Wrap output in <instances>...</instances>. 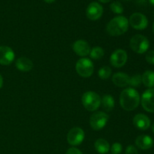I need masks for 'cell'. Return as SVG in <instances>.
Wrapping results in <instances>:
<instances>
[{
	"label": "cell",
	"instance_id": "obj_23",
	"mask_svg": "<svg viewBox=\"0 0 154 154\" xmlns=\"http://www.w3.org/2000/svg\"><path fill=\"white\" fill-rule=\"evenodd\" d=\"M110 9L111 10V11H113L115 14H123V6L122 5L121 3L117 1L113 2L110 5Z\"/></svg>",
	"mask_w": 154,
	"mask_h": 154
},
{
	"label": "cell",
	"instance_id": "obj_31",
	"mask_svg": "<svg viewBox=\"0 0 154 154\" xmlns=\"http://www.w3.org/2000/svg\"><path fill=\"white\" fill-rule=\"evenodd\" d=\"M99 2H101L102 3H107V2H111V0H99Z\"/></svg>",
	"mask_w": 154,
	"mask_h": 154
},
{
	"label": "cell",
	"instance_id": "obj_11",
	"mask_svg": "<svg viewBox=\"0 0 154 154\" xmlns=\"http://www.w3.org/2000/svg\"><path fill=\"white\" fill-rule=\"evenodd\" d=\"M103 14V8L99 3L96 2H93L87 6L86 14L88 19L91 20H97Z\"/></svg>",
	"mask_w": 154,
	"mask_h": 154
},
{
	"label": "cell",
	"instance_id": "obj_1",
	"mask_svg": "<svg viewBox=\"0 0 154 154\" xmlns=\"http://www.w3.org/2000/svg\"><path fill=\"white\" fill-rule=\"evenodd\" d=\"M120 103L123 109L131 111L138 108L140 103V96L133 88H126L122 91L120 96Z\"/></svg>",
	"mask_w": 154,
	"mask_h": 154
},
{
	"label": "cell",
	"instance_id": "obj_4",
	"mask_svg": "<svg viewBox=\"0 0 154 154\" xmlns=\"http://www.w3.org/2000/svg\"><path fill=\"white\" fill-rule=\"evenodd\" d=\"M129 46L134 52L138 54H142L147 51L150 47V42L145 36L138 34L131 38Z\"/></svg>",
	"mask_w": 154,
	"mask_h": 154
},
{
	"label": "cell",
	"instance_id": "obj_20",
	"mask_svg": "<svg viewBox=\"0 0 154 154\" xmlns=\"http://www.w3.org/2000/svg\"><path fill=\"white\" fill-rule=\"evenodd\" d=\"M141 81L145 87L152 88L154 87V72L152 70H147L141 75Z\"/></svg>",
	"mask_w": 154,
	"mask_h": 154
},
{
	"label": "cell",
	"instance_id": "obj_14",
	"mask_svg": "<svg viewBox=\"0 0 154 154\" xmlns=\"http://www.w3.org/2000/svg\"><path fill=\"white\" fill-rule=\"evenodd\" d=\"M133 124L140 130H147L150 126V120L144 114H138L134 117Z\"/></svg>",
	"mask_w": 154,
	"mask_h": 154
},
{
	"label": "cell",
	"instance_id": "obj_16",
	"mask_svg": "<svg viewBox=\"0 0 154 154\" xmlns=\"http://www.w3.org/2000/svg\"><path fill=\"white\" fill-rule=\"evenodd\" d=\"M129 79L130 77L123 72H117L112 77L113 83L119 87H125L129 85Z\"/></svg>",
	"mask_w": 154,
	"mask_h": 154
},
{
	"label": "cell",
	"instance_id": "obj_34",
	"mask_svg": "<svg viewBox=\"0 0 154 154\" xmlns=\"http://www.w3.org/2000/svg\"><path fill=\"white\" fill-rule=\"evenodd\" d=\"M153 29V32L154 34V22H153V29Z\"/></svg>",
	"mask_w": 154,
	"mask_h": 154
},
{
	"label": "cell",
	"instance_id": "obj_18",
	"mask_svg": "<svg viewBox=\"0 0 154 154\" xmlns=\"http://www.w3.org/2000/svg\"><path fill=\"white\" fill-rule=\"evenodd\" d=\"M95 149L100 154H106L110 150V144L104 138H99L94 144Z\"/></svg>",
	"mask_w": 154,
	"mask_h": 154
},
{
	"label": "cell",
	"instance_id": "obj_24",
	"mask_svg": "<svg viewBox=\"0 0 154 154\" xmlns=\"http://www.w3.org/2000/svg\"><path fill=\"white\" fill-rule=\"evenodd\" d=\"M142 83L141 81V75H135L132 77H131L129 79V85L132 87H138L141 85Z\"/></svg>",
	"mask_w": 154,
	"mask_h": 154
},
{
	"label": "cell",
	"instance_id": "obj_21",
	"mask_svg": "<svg viewBox=\"0 0 154 154\" xmlns=\"http://www.w3.org/2000/svg\"><path fill=\"white\" fill-rule=\"evenodd\" d=\"M105 55V52H104V50L102 49L101 47H94L93 49L90 51V56L92 59L95 60H99L100 59H102V57Z\"/></svg>",
	"mask_w": 154,
	"mask_h": 154
},
{
	"label": "cell",
	"instance_id": "obj_13",
	"mask_svg": "<svg viewBox=\"0 0 154 154\" xmlns=\"http://www.w3.org/2000/svg\"><path fill=\"white\" fill-rule=\"evenodd\" d=\"M73 50L77 55L84 57L90 55L91 48L85 40L80 39L73 44Z\"/></svg>",
	"mask_w": 154,
	"mask_h": 154
},
{
	"label": "cell",
	"instance_id": "obj_32",
	"mask_svg": "<svg viewBox=\"0 0 154 154\" xmlns=\"http://www.w3.org/2000/svg\"><path fill=\"white\" fill-rule=\"evenodd\" d=\"M149 2H150V4L153 5H154V0H149Z\"/></svg>",
	"mask_w": 154,
	"mask_h": 154
},
{
	"label": "cell",
	"instance_id": "obj_30",
	"mask_svg": "<svg viewBox=\"0 0 154 154\" xmlns=\"http://www.w3.org/2000/svg\"><path fill=\"white\" fill-rule=\"evenodd\" d=\"M44 1H45L46 3H49V4H51V3H53L54 2H55L56 0H44Z\"/></svg>",
	"mask_w": 154,
	"mask_h": 154
},
{
	"label": "cell",
	"instance_id": "obj_25",
	"mask_svg": "<svg viewBox=\"0 0 154 154\" xmlns=\"http://www.w3.org/2000/svg\"><path fill=\"white\" fill-rule=\"evenodd\" d=\"M110 150L111 151V154H120L123 151V146L120 143L116 142L112 144Z\"/></svg>",
	"mask_w": 154,
	"mask_h": 154
},
{
	"label": "cell",
	"instance_id": "obj_2",
	"mask_svg": "<svg viewBox=\"0 0 154 154\" xmlns=\"http://www.w3.org/2000/svg\"><path fill=\"white\" fill-rule=\"evenodd\" d=\"M129 25L127 18L117 16L109 21L106 26V31L111 36H120L127 32Z\"/></svg>",
	"mask_w": 154,
	"mask_h": 154
},
{
	"label": "cell",
	"instance_id": "obj_26",
	"mask_svg": "<svg viewBox=\"0 0 154 154\" xmlns=\"http://www.w3.org/2000/svg\"><path fill=\"white\" fill-rule=\"evenodd\" d=\"M145 60L150 64L154 65V51H150L146 54Z\"/></svg>",
	"mask_w": 154,
	"mask_h": 154
},
{
	"label": "cell",
	"instance_id": "obj_28",
	"mask_svg": "<svg viewBox=\"0 0 154 154\" xmlns=\"http://www.w3.org/2000/svg\"><path fill=\"white\" fill-rule=\"evenodd\" d=\"M66 154H82L81 150L76 147H71L66 151Z\"/></svg>",
	"mask_w": 154,
	"mask_h": 154
},
{
	"label": "cell",
	"instance_id": "obj_19",
	"mask_svg": "<svg viewBox=\"0 0 154 154\" xmlns=\"http://www.w3.org/2000/svg\"><path fill=\"white\" fill-rule=\"evenodd\" d=\"M101 104L102 105V108L105 110V111H111L114 108V99L111 95L105 94L102 96V99H101Z\"/></svg>",
	"mask_w": 154,
	"mask_h": 154
},
{
	"label": "cell",
	"instance_id": "obj_35",
	"mask_svg": "<svg viewBox=\"0 0 154 154\" xmlns=\"http://www.w3.org/2000/svg\"><path fill=\"white\" fill-rule=\"evenodd\" d=\"M126 1H128V0H126Z\"/></svg>",
	"mask_w": 154,
	"mask_h": 154
},
{
	"label": "cell",
	"instance_id": "obj_27",
	"mask_svg": "<svg viewBox=\"0 0 154 154\" xmlns=\"http://www.w3.org/2000/svg\"><path fill=\"white\" fill-rule=\"evenodd\" d=\"M126 154H138V152L135 146L129 145L126 149Z\"/></svg>",
	"mask_w": 154,
	"mask_h": 154
},
{
	"label": "cell",
	"instance_id": "obj_5",
	"mask_svg": "<svg viewBox=\"0 0 154 154\" xmlns=\"http://www.w3.org/2000/svg\"><path fill=\"white\" fill-rule=\"evenodd\" d=\"M76 72L83 78H89L94 72V66L93 62L88 58H81L78 60L75 66Z\"/></svg>",
	"mask_w": 154,
	"mask_h": 154
},
{
	"label": "cell",
	"instance_id": "obj_10",
	"mask_svg": "<svg viewBox=\"0 0 154 154\" xmlns=\"http://www.w3.org/2000/svg\"><path fill=\"white\" fill-rule=\"evenodd\" d=\"M128 56L124 50H116L110 57V63L111 66L115 68H121L126 63Z\"/></svg>",
	"mask_w": 154,
	"mask_h": 154
},
{
	"label": "cell",
	"instance_id": "obj_15",
	"mask_svg": "<svg viewBox=\"0 0 154 154\" xmlns=\"http://www.w3.org/2000/svg\"><path fill=\"white\" fill-rule=\"evenodd\" d=\"M135 144L139 149L147 150L151 148L153 145V140L150 136L147 135H141L135 139Z\"/></svg>",
	"mask_w": 154,
	"mask_h": 154
},
{
	"label": "cell",
	"instance_id": "obj_6",
	"mask_svg": "<svg viewBox=\"0 0 154 154\" xmlns=\"http://www.w3.org/2000/svg\"><path fill=\"white\" fill-rule=\"evenodd\" d=\"M108 115L102 111H98L93 114L90 119V124L94 130H100L105 126L108 121Z\"/></svg>",
	"mask_w": 154,
	"mask_h": 154
},
{
	"label": "cell",
	"instance_id": "obj_33",
	"mask_svg": "<svg viewBox=\"0 0 154 154\" xmlns=\"http://www.w3.org/2000/svg\"><path fill=\"white\" fill-rule=\"evenodd\" d=\"M152 131H153V132L154 133V123L152 125Z\"/></svg>",
	"mask_w": 154,
	"mask_h": 154
},
{
	"label": "cell",
	"instance_id": "obj_17",
	"mask_svg": "<svg viewBox=\"0 0 154 154\" xmlns=\"http://www.w3.org/2000/svg\"><path fill=\"white\" fill-rule=\"evenodd\" d=\"M16 67L18 70L23 72H28L33 68V63L27 57H20L16 61Z\"/></svg>",
	"mask_w": 154,
	"mask_h": 154
},
{
	"label": "cell",
	"instance_id": "obj_9",
	"mask_svg": "<svg viewBox=\"0 0 154 154\" xmlns=\"http://www.w3.org/2000/svg\"><path fill=\"white\" fill-rule=\"evenodd\" d=\"M141 105L146 111L154 113V88L146 90L141 96Z\"/></svg>",
	"mask_w": 154,
	"mask_h": 154
},
{
	"label": "cell",
	"instance_id": "obj_22",
	"mask_svg": "<svg viewBox=\"0 0 154 154\" xmlns=\"http://www.w3.org/2000/svg\"><path fill=\"white\" fill-rule=\"evenodd\" d=\"M111 69L109 66H103V67L101 68L100 69L98 72V75H99V77L101 78V79L106 80L108 79V78L111 77Z\"/></svg>",
	"mask_w": 154,
	"mask_h": 154
},
{
	"label": "cell",
	"instance_id": "obj_7",
	"mask_svg": "<svg viewBox=\"0 0 154 154\" xmlns=\"http://www.w3.org/2000/svg\"><path fill=\"white\" fill-rule=\"evenodd\" d=\"M129 23L133 29L137 30H144L148 26V20L143 14L136 12L132 14L129 20Z\"/></svg>",
	"mask_w": 154,
	"mask_h": 154
},
{
	"label": "cell",
	"instance_id": "obj_3",
	"mask_svg": "<svg viewBox=\"0 0 154 154\" xmlns=\"http://www.w3.org/2000/svg\"><path fill=\"white\" fill-rule=\"evenodd\" d=\"M81 102L87 111H95L100 107L101 98L99 95L95 92L88 91L83 94Z\"/></svg>",
	"mask_w": 154,
	"mask_h": 154
},
{
	"label": "cell",
	"instance_id": "obj_29",
	"mask_svg": "<svg viewBox=\"0 0 154 154\" xmlns=\"http://www.w3.org/2000/svg\"><path fill=\"white\" fill-rule=\"evenodd\" d=\"M2 86H3V78H2V76L0 75V89L2 87Z\"/></svg>",
	"mask_w": 154,
	"mask_h": 154
},
{
	"label": "cell",
	"instance_id": "obj_8",
	"mask_svg": "<svg viewBox=\"0 0 154 154\" xmlns=\"http://www.w3.org/2000/svg\"><path fill=\"white\" fill-rule=\"evenodd\" d=\"M84 132L81 128H72L67 135L68 143L72 146L80 145L84 141Z\"/></svg>",
	"mask_w": 154,
	"mask_h": 154
},
{
	"label": "cell",
	"instance_id": "obj_12",
	"mask_svg": "<svg viewBox=\"0 0 154 154\" xmlns=\"http://www.w3.org/2000/svg\"><path fill=\"white\" fill-rule=\"evenodd\" d=\"M15 54L13 50L8 46H0V64L8 66L13 63Z\"/></svg>",
	"mask_w": 154,
	"mask_h": 154
}]
</instances>
